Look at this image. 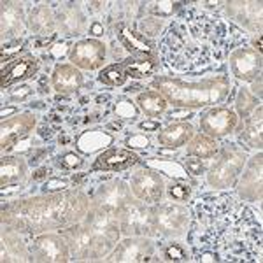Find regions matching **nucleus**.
Returning <instances> with one entry per match:
<instances>
[{
  "label": "nucleus",
  "instance_id": "nucleus-3",
  "mask_svg": "<svg viewBox=\"0 0 263 263\" xmlns=\"http://www.w3.org/2000/svg\"><path fill=\"white\" fill-rule=\"evenodd\" d=\"M151 86L165 97L176 109H200L218 105L230 93V79L224 74L205 78L202 81H184L171 76H158Z\"/></svg>",
  "mask_w": 263,
  "mask_h": 263
},
{
  "label": "nucleus",
  "instance_id": "nucleus-15",
  "mask_svg": "<svg viewBox=\"0 0 263 263\" xmlns=\"http://www.w3.org/2000/svg\"><path fill=\"white\" fill-rule=\"evenodd\" d=\"M239 116L228 107H211L202 112L200 116V130L207 137L221 139L230 135L237 128Z\"/></svg>",
  "mask_w": 263,
  "mask_h": 263
},
{
  "label": "nucleus",
  "instance_id": "nucleus-7",
  "mask_svg": "<svg viewBox=\"0 0 263 263\" xmlns=\"http://www.w3.org/2000/svg\"><path fill=\"white\" fill-rule=\"evenodd\" d=\"M30 261L37 263H67L72 260L67 240L60 233H39L28 242Z\"/></svg>",
  "mask_w": 263,
  "mask_h": 263
},
{
  "label": "nucleus",
  "instance_id": "nucleus-26",
  "mask_svg": "<svg viewBox=\"0 0 263 263\" xmlns=\"http://www.w3.org/2000/svg\"><path fill=\"white\" fill-rule=\"evenodd\" d=\"M51 83H53V90L57 93L70 95V93H76L83 86L84 78L81 70L72 63H58L54 67L53 74H51Z\"/></svg>",
  "mask_w": 263,
  "mask_h": 263
},
{
  "label": "nucleus",
  "instance_id": "nucleus-37",
  "mask_svg": "<svg viewBox=\"0 0 263 263\" xmlns=\"http://www.w3.org/2000/svg\"><path fill=\"white\" fill-rule=\"evenodd\" d=\"M258 102L260 100L253 95L251 90H248V88H239L237 97H235V109H237V114L242 118V121L248 120V118L251 116V112L260 105Z\"/></svg>",
  "mask_w": 263,
  "mask_h": 263
},
{
  "label": "nucleus",
  "instance_id": "nucleus-51",
  "mask_svg": "<svg viewBox=\"0 0 263 263\" xmlns=\"http://www.w3.org/2000/svg\"><path fill=\"white\" fill-rule=\"evenodd\" d=\"M51 153H53V147H37V149H33V151H32L28 163H30L32 167H33V165H39V163L44 162V160H48V158H49Z\"/></svg>",
  "mask_w": 263,
  "mask_h": 263
},
{
  "label": "nucleus",
  "instance_id": "nucleus-45",
  "mask_svg": "<svg viewBox=\"0 0 263 263\" xmlns=\"http://www.w3.org/2000/svg\"><path fill=\"white\" fill-rule=\"evenodd\" d=\"M69 179H62V177H53V179H48L42 186V193H58V192H65L69 188Z\"/></svg>",
  "mask_w": 263,
  "mask_h": 263
},
{
  "label": "nucleus",
  "instance_id": "nucleus-53",
  "mask_svg": "<svg viewBox=\"0 0 263 263\" xmlns=\"http://www.w3.org/2000/svg\"><path fill=\"white\" fill-rule=\"evenodd\" d=\"M54 134H57V128L51 126L49 123H44V125L39 128V137L44 139V141H51V139L54 137Z\"/></svg>",
  "mask_w": 263,
  "mask_h": 263
},
{
  "label": "nucleus",
  "instance_id": "nucleus-52",
  "mask_svg": "<svg viewBox=\"0 0 263 263\" xmlns=\"http://www.w3.org/2000/svg\"><path fill=\"white\" fill-rule=\"evenodd\" d=\"M88 32H90V35H93V37H102V35H104V32H105L104 23L99 21V20H93L90 23V27H88Z\"/></svg>",
  "mask_w": 263,
  "mask_h": 263
},
{
  "label": "nucleus",
  "instance_id": "nucleus-36",
  "mask_svg": "<svg viewBox=\"0 0 263 263\" xmlns=\"http://www.w3.org/2000/svg\"><path fill=\"white\" fill-rule=\"evenodd\" d=\"M147 167L155 168L156 172H162V174H167L171 177H176L177 181H184L188 179V172L186 168L182 167L181 163L174 162V160H147Z\"/></svg>",
  "mask_w": 263,
  "mask_h": 263
},
{
  "label": "nucleus",
  "instance_id": "nucleus-6",
  "mask_svg": "<svg viewBox=\"0 0 263 263\" xmlns=\"http://www.w3.org/2000/svg\"><path fill=\"white\" fill-rule=\"evenodd\" d=\"M218 155H219L218 162L205 174V181L214 190H227L233 186V182L237 181L239 174L242 172L248 155H246L242 147L232 142L224 144L223 149L218 151Z\"/></svg>",
  "mask_w": 263,
  "mask_h": 263
},
{
  "label": "nucleus",
  "instance_id": "nucleus-31",
  "mask_svg": "<svg viewBox=\"0 0 263 263\" xmlns=\"http://www.w3.org/2000/svg\"><path fill=\"white\" fill-rule=\"evenodd\" d=\"M27 177V162L20 156H2L0 160V184L6 186L18 184Z\"/></svg>",
  "mask_w": 263,
  "mask_h": 263
},
{
  "label": "nucleus",
  "instance_id": "nucleus-8",
  "mask_svg": "<svg viewBox=\"0 0 263 263\" xmlns=\"http://www.w3.org/2000/svg\"><path fill=\"white\" fill-rule=\"evenodd\" d=\"M118 224L120 232L125 237H155L153 230V219H151V205L141 200H130L121 213L118 214Z\"/></svg>",
  "mask_w": 263,
  "mask_h": 263
},
{
  "label": "nucleus",
  "instance_id": "nucleus-47",
  "mask_svg": "<svg viewBox=\"0 0 263 263\" xmlns=\"http://www.w3.org/2000/svg\"><path fill=\"white\" fill-rule=\"evenodd\" d=\"M58 33H51V35H42V37H33L32 39V48L35 49H44V48H53L57 44Z\"/></svg>",
  "mask_w": 263,
  "mask_h": 263
},
{
  "label": "nucleus",
  "instance_id": "nucleus-43",
  "mask_svg": "<svg viewBox=\"0 0 263 263\" xmlns=\"http://www.w3.org/2000/svg\"><path fill=\"white\" fill-rule=\"evenodd\" d=\"M25 46H27V41H25L23 37H18V39L2 42V54H0V60H2L4 65H6V62H9L16 53H20V51L23 49Z\"/></svg>",
  "mask_w": 263,
  "mask_h": 263
},
{
  "label": "nucleus",
  "instance_id": "nucleus-28",
  "mask_svg": "<svg viewBox=\"0 0 263 263\" xmlns=\"http://www.w3.org/2000/svg\"><path fill=\"white\" fill-rule=\"evenodd\" d=\"M28 30L33 32L35 37L51 35L57 30V20H54V12L48 4H39L30 11V16L27 20Z\"/></svg>",
  "mask_w": 263,
  "mask_h": 263
},
{
  "label": "nucleus",
  "instance_id": "nucleus-14",
  "mask_svg": "<svg viewBox=\"0 0 263 263\" xmlns=\"http://www.w3.org/2000/svg\"><path fill=\"white\" fill-rule=\"evenodd\" d=\"M237 195L246 202H261L263 195V155L258 151L246 165L237 182Z\"/></svg>",
  "mask_w": 263,
  "mask_h": 263
},
{
  "label": "nucleus",
  "instance_id": "nucleus-55",
  "mask_svg": "<svg viewBox=\"0 0 263 263\" xmlns=\"http://www.w3.org/2000/svg\"><path fill=\"white\" fill-rule=\"evenodd\" d=\"M76 137L72 135V132L65 130V132H60V135H58V144L60 146H69L70 142H74Z\"/></svg>",
  "mask_w": 263,
  "mask_h": 263
},
{
  "label": "nucleus",
  "instance_id": "nucleus-50",
  "mask_svg": "<svg viewBox=\"0 0 263 263\" xmlns=\"http://www.w3.org/2000/svg\"><path fill=\"white\" fill-rule=\"evenodd\" d=\"M149 144H151V141L144 134L132 135L128 141H126V146H128L130 149H147V147H149Z\"/></svg>",
  "mask_w": 263,
  "mask_h": 263
},
{
  "label": "nucleus",
  "instance_id": "nucleus-32",
  "mask_svg": "<svg viewBox=\"0 0 263 263\" xmlns=\"http://www.w3.org/2000/svg\"><path fill=\"white\" fill-rule=\"evenodd\" d=\"M123 69H125L126 78L132 79H146L149 76H155L156 70L160 69V62L156 58H137L130 57L121 62Z\"/></svg>",
  "mask_w": 263,
  "mask_h": 263
},
{
  "label": "nucleus",
  "instance_id": "nucleus-41",
  "mask_svg": "<svg viewBox=\"0 0 263 263\" xmlns=\"http://www.w3.org/2000/svg\"><path fill=\"white\" fill-rule=\"evenodd\" d=\"M54 163H57V167L62 168V171L70 172V171H76V168H81L84 165V160L78 155V153L67 151V153H63V155L57 156V158H54Z\"/></svg>",
  "mask_w": 263,
  "mask_h": 263
},
{
  "label": "nucleus",
  "instance_id": "nucleus-22",
  "mask_svg": "<svg viewBox=\"0 0 263 263\" xmlns=\"http://www.w3.org/2000/svg\"><path fill=\"white\" fill-rule=\"evenodd\" d=\"M116 37L120 41V44L125 48L128 53L134 57H142V58H156L158 51L153 42L146 41L142 35H139L134 28L130 27L128 21H118L116 23Z\"/></svg>",
  "mask_w": 263,
  "mask_h": 263
},
{
  "label": "nucleus",
  "instance_id": "nucleus-29",
  "mask_svg": "<svg viewBox=\"0 0 263 263\" xmlns=\"http://www.w3.org/2000/svg\"><path fill=\"white\" fill-rule=\"evenodd\" d=\"M76 149L83 155H93V153L104 149L114 142V135L109 134L107 130H84L76 137Z\"/></svg>",
  "mask_w": 263,
  "mask_h": 263
},
{
  "label": "nucleus",
  "instance_id": "nucleus-11",
  "mask_svg": "<svg viewBox=\"0 0 263 263\" xmlns=\"http://www.w3.org/2000/svg\"><path fill=\"white\" fill-rule=\"evenodd\" d=\"M130 192L134 193V197L137 200L147 203V205H153V203L162 200L165 193V181L160 176V172H156L155 168H139V171L132 174Z\"/></svg>",
  "mask_w": 263,
  "mask_h": 263
},
{
  "label": "nucleus",
  "instance_id": "nucleus-24",
  "mask_svg": "<svg viewBox=\"0 0 263 263\" xmlns=\"http://www.w3.org/2000/svg\"><path fill=\"white\" fill-rule=\"evenodd\" d=\"M2 16H0V33L2 42L18 39L25 30V9L21 2H6L2 4Z\"/></svg>",
  "mask_w": 263,
  "mask_h": 263
},
{
  "label": "nucleus",
  "instance_id": "nucleus-16",
  "mask_svg": "<svg viewBox=\"0 0 263 263\" xmlns=\"http://www.w3.org/2000/svg\"><path fill=\"white\" fill-rule=\"evenodd\" d=\"M228 65H230L232 74L235 76L239 81L251 83L258 76H261V54L256 53L253 48L248 46H240L235 48L228 54Z\"/></svg>",
  "mask_w": 263,
  "mask_h": 263
},
{
  "label": "nucleus",
  "instance_id": "nucleus-59",
  "mask_svg": "<svg viewBox=\"0 0 263 263\" xmlns=\"http://www.w3.org/2000/svg\"><path fill=\"white\" fill-rule=\"evenodd\" d=\"M88 181H90V174L81 172V174H74V176H72V182H74L76 186H84Z\"/></svg>",
  "mask_w": 263,
  "mask_h": 263
},
{
  "label": "nucleus",
  "instance_id": "nucleus-46",
  "mask_svg": "<svg viewBox=\"0 0 263 263\" xmlns=\"http://www.w3.org/2000/svg\"><path fill=\"white\" fill-rule=\"evenodd\" d=\"M182 167L186 168V172H188L190 176H202V174H205L207 171L205 163H203L200 158H195V156H186Z\"/></svg>",
  "mask_w": 263,
  "mask_h": 263
},
{
  "label": "nucleus",
  "instance_id": "nucleus-20",
  "mask_svg": "<svg viewBox=\"0 0 263 263\" xmlns=\"http://www.w3.org/2000/svg\"><path fill=\"white\" fill-rule=\"evenodd\" d=\"M60 235L67 240L70 249V256L74 261L90 260V253L93 248V233L84 221L70 224L67 228H62Z\"/></svg>",
  "mask_w": 263,
  "mask_h": 263
},
{
  "label": "nucleus",
  "instance_id": "nucleus-49",
  "mask_svg": "<svg viewBox=\"0 0 263 263\" xmlns=\"http://www.w3.org/2000/svg\"><path fill=\"white\" fill-rule=\"evenodd\" d=\"M70 48H72V44L69 41H62V42H57L53 48H49L48 54H49L51 60H60L65 53H70Z\"/></svg>",
  "mask_w": 263,
  "mask_h": 263
},
{
  "label": "nucleus",
  "instance_id": "nucleus-61",
  "mask_svg": "<svg viewBox=\"0 0 263 263\" xmlns=\"http://www.w3.org/2000/svg\"><path fill=\"white\" fill-rule=\"evenodd\" d=\"M121 128H123V120H116L105 125V130H109V132H120Z\"/></svg>",
  "mask_w": 263,
  "mask_h": 263
},
{
  "label": "nucleus",
  "instance_id": "nucleus-57",
  "mask_svg": "<svg viewBox=\"0 0 263 263\" xmlns=\"http://www.w3.org/2000/svg\"><path fill=\"white\" fill-rule=\"evenodd\" d=\"M49 174H51L49 167H41V168H37V171L32 174V181H42V179H46Z\"/></svg>",
  "mask_w": 263,
  "mask_h": 263
},
{
  "label": "nucleus",
  "instance_id": "nucleus-1",
  "mask_svg": "<svg viewBox=\"0 0 263 263\" xmlns=\"http://www.w3.org/2000/svg\"><path fill=\"white\" fill-rule=\"evenodd\" d=\"M91 198L81 190H65L41 197L20 198L2 205V227L21 235H39L83 221Z\"/></svg>",
  "mask_w": 263,
  "mask_h": 263
},
{
  "label": "nucleus",
  "instance_id": "nucleus-40",
  "mask_svg": "<svg viewBox=\"0 0 263 263\" xmlns=\"http://www.w3.org/2000/svg\"><path fill=\"white\" fill-rule=\"evenodd\" d=\"M162 260L165 261H188L190 253L179 242H167L162 246Z\"/></svg>",
  "mask_w": 263,
  "mask_h": 263
},
{
  "label": "nucleus",
  "instance_id": "nucleus-60",
  "mask_svg": "<svg viewBox=\"0 0 263 263\" xmlns=\"http://www.w3.org/2000/svg\"><path fill=\"white\" fill-rule=\"evenodd\" d=\"M37 91L42 93V95H46V93L49 91V88H48V76H41L39 79H37V88H35Z\"/></svg>",
  "mask_w": 263,
  "mask_h": 263
},
{
  "label": "nucleus",
  "instance_id": "nucleus-12",
  "mask_svg": "<svg viewBox=\"0 0 263 263\" xmlns=\"http://www.w3.org/2000/svg\"><path fill=\"white\" fill-rule=\"evenodd\" d=\"M153 253H155V244L151 237L135 235V237H125V240L116 244L107 261H118V263H137V261H153Z\"/></svg>",
  "mask_w": 263,
  "mask_h": 263
},
{
  "label": "nucleus",
  "instance_id": "nucleus-10",
  "mask_svg": "<svg viewBox=\"0 0 263 263\" xmlns=\"http://www.w3.org/2000/svg\"><path fill=\"white\" fill-rule=\"evenodd\" d=\"M112 97L109 93H99L93 97H83L79 100V105L76 107L74 116H72L70 126H88L93 123L104 121L109 114L112 112Z\"/></svg>",
  "mask_w": 263,
  "mask_h": 263
},
{
  "label": "nucleus",
  "instance_id": "nucleus-18",
  "mask_svg": "<svg viewBox=\"0 0 263 263\" xmlns=\"http://www.w3.org/2000/svg\"><path fill=\"white\" fill-rule=\"evenodd\" d=\"M37 125L35 114L30 111H25L20 114H14L9 120H4L0 125V132H2V139H0V146L2 151H9L16 146L20 139L27 137Z\"/></svg>",
  "mask_w": 263,
  "mask_h": 263
},
{
  "label": "nucleus",
  "instance_id": "nucleus-9",
  "mask_svg": "<svg viewBox=\"0 0 263 263\" xmlns=\"http://www.w3.org/2000/svg\"><path fill=\"white\" fill-rule=\"evenodd\" d=\"M132 200L130 186L123 179H107L100 182L91 195V205H99L109 211L114 216L121 213V209Z\"/></svg>",
  "mask_w": 263,
  "mask_h": 263
},
{
  "label": "nucleus",
  "instance_id": "nucleus-54",
  "mask_svg": "<svg viewBox=\"0 0 263 263\" xmlns=\"http://www.w3.org/2000/svg\"><path fill=\"white\" fill-rule=\"evenodd\" d=\"M160 121L158 120H146V121H141L139 123V128H141L142 132H156V130H160Z\"/></svg>",
  "mask_w": 263,
  "mask_h": 263
},
{
  "label": "nucleus",
  "instance_id": "nucleus-33",
  "mask_svg": "<svg viewBox=\"0 0 263 263\" xmlns=\"http://www.w3.org/2000/svg\"><path fill=\"white\" fill-rule=\"evenodd\" d=\"M135 104L139 105V109H141L147 118L156 120V118H160L165 111H167L168 102L165 100V97L160 91L146 90V91L139 93L137 102H135Z\"/></svg>",
  "mask_w": 263,
  "mask_h": 263
},
{
  "label": "nucleus",
  "instance_id": "nucleus-17",
  "mask_svg": "<svg viewBox=\"0 0 263 263\" xmlns=\"http://www.w3.org/2000/svg\"><path fill=\"white\" fill-rule=\"evenodd\" d=\"M105 54H107V48L102 41L84 39L72 44L69 58L74 67L84 70H95L104 65Z\"/></svg>",
  "mask_w": 263,
  "mask_h": 263
},
{
  "label": "nucleus",
  "instance_id": "nucleus-2",
  "mask_svg": "<svg viewBox=\"0 0 263 263\" xmlns=\"http://www.w3.org/2000/svg\"><path fill=\"white\" fill-rule=\"evenodd\" d=\"M158 48L163 65L177 74L209 72L214 67L221 65L223 60L209 44L198 41L181 18L174 20L168 25Z\"/></svg>",
  "mask_w": 263,
  "mask_h": 263
},
{
  "label": "nucleus",
  "instance_id": "nucleus-25",
  "mask_svg": "<svg viewBox=\"0 0 263 263\" xmlns=\"http://www.w3.org/2000/svg\"><path fill=\"white\" fill-rule=\"evenodd\" d=\"M0 260L6 261H30V249L28 242L21 239V233L11 228L2 227V235H0Z\"/></svg>",
  "mask_w": 263,
  "mask_h": 263
},
{
  "label": "nucleus",
  "instance_id": "nucleus-19",
  "mask_svg": "<svg viewBox=\"0 0 263 263\" xmlns=\"http://www.w3.org/2000/svg\"><path fill=\"white\" fill-rule=\"evenodd\" d=\"M37 72H39V60L33 54L27 53L23 57H16L2 67L0 86H2V90H9L12 84L35 78Z\"/></svg>",
  "mask_w": 263,
  "mask_h": 263
},
{
  "label": "nucleus",
  "instance_id": "nucleus-42",
  "mask_svg": "<svg viewBox=\"0 0 263 263\" xmlns=\"http://www.w3.org/2000/svg\"><path fill=\"white\" fill-rule=\"evenodd\" d=\"M114 112L118 114V118L120 120H134L135 116L139 114V109H137V105L134 104L132 100H128V99H118L116 100V105H114Z\"/></svg>",
  "mask_w": 263,
  "mask_h": 263
},
{
  "label": "nucleus",
  "instance_id": "nucleus-27",
  "mask_svg": "<svg viewBox=\"0 0 263 263\" xmlns=\"http://www.w3.org/2000/svg\"><path fill=\"white\" fill-rule=\"evenodd\" d=\"M195 128L192 123L182 121V123H171L168 126L160 132L158 142L160 146L168 147V149H177V147L184 146L193 139Z\"/></svg>",
  "mask_w": 263,
  "mask_h": 263
},
{
  "label": "nucleus",
  "instance_id": "nucleus-39",
  "mask_svg": "<svg viewBox=\"0 0 263 263\" xmlns=\"http://www.w3.org/2000/svg\"><path fill=\"white\" fill-rule=\"evenodd\" d=\"M163 28V20L162 18H156V16H146V18H139L137 21V33L142 35L144 39L146 37H156L160 35Z\"/></svg>",
  "mask_w": 263,
  "mask_h": 263
},
{
  "label": "nucleus",
  "instance_id": "nucleus-5",
  "mask_svg": "<svg viewBox=\"0 0 263 263\" xmlns=\"http://www.w3.org/2000/svg\"><path fill=\"white\" fill-rule=\"evenodd\" d=\"M151 219L155 237L174 239V237H181L188 232L192 211H190V207L181 205V203L156 202L151 205Z\"/></svg>",
  "mask_w": 263,
  "mask_h": 263
},
{
  "label": "nucleus",
  "instance_id": "nucleus-38",
  "mask_svg": "<svg viewBox=\"0 0 263 263\" xmlns=\"http://www.w3.org/2000/svg\"><path fill=\"white\" fill-rule=\"evenodd\" d=\"M126 74H125V69H123L121 63H114V65H109L105 67L104 70L99 74V81L105 86H111V88H118V86H123L126 83Z\"/></svg>",
  "mask_w": 263,
  "mask_h": 263
},
{
  "label": "nucleus",
  "instance_id": "nucleus-56",
  "mask_svg": "<svg viewBox=\"0 0 263 263\" xmlns=\"http://www.w3.org/2000/svg\"><path fill=\"white\" fill-rule=\"evenodd\" d=\"M251 88H253V95L256 97L258 100H261V95H263V91H261V76H258L256 79H253L251 81Z\"/></svg>",
  "mask_w": 263,
  "mask_h": 263
},
{
  "label": "nucleus",
  "instance_id": "nucleus-35",
  "mask_svg": "<svg viewBox=\"0 0 263 263\" xmlns=\"http://www.w3.org/2000/svg\"><path fill=\"white\" fill-rule=\"evenodd\" d=\"M182 6L184 4L182 2H171V0H167V2H144L141 4V12L139 14H142V12H147V16H156V18H167V16L174 14L176 11L182 9ZM141 18V16H139Z\"/></svg>",
  "mask_w": 263,
  "mask_h": 263
},
{
  "label": "nucleus",
  "instance_id": "nucleus-30",
  "mask_svg": "<svg viewBox=\"0 0 263 263\" xmlns=\"http://www.w3.org/2000/svg\"><path fill=\"white\" fill-rule=\"evenodd\" d=\"M253 112L254 114L246 120V126L239 134V142L246 144V146L251 147V149L261 151V147H263V111H261V105H258Z\"/></svg>",
  "mask_w": 263,
  "mask_h": 263
},
{
  "label": "nucleus",
  "instance_id": "nucleus-62",
  "mask_svg": "<svg viewBox=\"0 0 263 263\" xmlns=\"http://www.w3.org/2000/svg\"><path fill=\"white\" fill-rule=\"evenodd\" d=\"M261 46H263V37H261V35H258V39L254 41V48H253V49L256 51V53H260V54H261V49H263Z\"/></svg>",
  "mask_w": 263,
  "mask_h": 263
},
{
  "label": "nucleus",
  "instance_id": "nucleus-13",
  "mask_svg": "<svg viewBox=\"0 0 263 263\" xmlns=\"http://www.w3.org/2000/svg\"><path fill=\"white\" fill-rule=\"evenodd\" d=\"M224 14L237 25L244 27L246 30L261 33V23H263V4L260 0H232L224 2ZM230 21V23H232Z\"/></svg>",
  "mask_w": 263,
  "mask_h": 263
},
{
  "label": "nucleus",
  "instance_id": "nucleus-21",
  "mask_svg": "<svg viewBox=\"0 0 263 263\" xmlns=\"http://www.w3.org/2000/svg\"><path fill=\"white\" fill-rule=\"evenodd\" d=\"M137 163H141V158L135 153H132V149L111 147L93 162L91 172H121Z\"/></svg>",
  "mask_w": 263,
  "mask_h": 263
},
{
  "label": "nucleus",
  "instance_id": "nucleus-44",
  "mask_svg": "<svg viewBox=\"0 0 263 263\" xmlns=\"http://www.w3.org/2000/svg\"><path fill=\"white\" fill-rule=\"evenodd\" d=\"M167 193H168V197H171V200L174 202H186L192 197V188H190V184H186V182L177 181L168 186Z\"/></svg>",
  "mask_w": 263,
  "mask_h": 263
},
{
  "label": "nucleus",
  "instance_id": "nucleus-58",
  "mask_svg": "<svg viewBox=\"0 0 263 263\" xmlns=\"http://www.w3.org/2000/svg\"><path fill=\"white\" fill-rule=\"evenodd\" d=\"M190 118H193V114H192V112H188V114H186V112H182V114H179V112H177V111H174V112H171V114H168V120H171V121L177 120L176 123L188 121Z\"/></svg>",
  "mask_w": 263,
  "mask_h": 263
},
{
  "label": "nucleus",
  "instance_id": "nucleus-23",
  "mask_svg": "<svg viewBox=\"0 0 263 263\" xmlns=\"http://www.w3.org/2000/svg\"><path fill=\"white\" fill-rule=\"evenodd\" d=\"M54 20H57V28L65 37L83 35L88 30L86 16L83 14L79 4H63L54 12Z\"/></svg>",
  "mask_w": 263,
  "mask_h": 263
},
{
  "label": "nucleus",
  "instance_id": "nucleus-34",
  "mask_svg": "<svg viewBox=\"0 0 263 263\" xmlns=\"http://www.w3.org/2000/svg\"><path fill=\"white\" fill-rule=\"evenodd\" d=\"M218 151V142L213 137H207L205 134H195L193 139L186 146V156H195V158L200 160L214 158Z\"/></svg>",
  "mask_w": 263,
  "mask_h": 263
},
{
  "label": "nucleus",
  "instance_id": "nucleus-48",
  "mask_svg": "<svg viewBox=\"0 0 263 263\" xmlns=\"http://www.w3.org/2000/svg\"><path fill=\"white\" fill-rule=\"evenodd\" d=\"M33 93H35V88L28 86V84H21V86L14 88V90H9V99L14 102H18V100L21 102V100L28 99L30 95H33Z\"/></svg>",
  "mask_w": 263,
  "mask_h": 263
},
{
  "label": "nucleus",
  "instance_id": "nucleus-4",
  "mask_svg": "<svg viewBox=\"0 0 263 263\" xmlns=\"http://www.w3.org/2000/svg\"><path fill=\"white\" fill-rule=\"evenodd\" d=\"M90 227L93 233V248L90 253V260H104L105 256L112 253L116 248L118 239H120V224H118V216H114L109 211L102 209L99 205H91L88 209L86 216L83 219Z\"/></svg>",
  "mask_w": 263,
  "mask_h": 263
}]
</instances>
